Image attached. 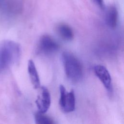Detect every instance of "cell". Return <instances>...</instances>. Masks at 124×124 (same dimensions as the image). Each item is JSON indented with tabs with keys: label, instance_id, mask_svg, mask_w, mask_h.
<instances>
[{
	"label": "cell",
	"instance_id": "cell-1",
	"mask_svg": "<svg viewBox=\"0 0 124 124\" xmlns=\"http://www.w3.org/2000/svg\"><path fill=\"white\" fill-rule=\"evenodd\" d=\"M21 49L19 44L11 40L0 42V74L17 62Z\"/></svg>",
	"mask_w": 124,
	"mask_h": 124
},
{
	"label": "cell",
	"instance_id": "cell-2",
	"mask_svg": "<svg viewBox=\"0 0 124 124\" xmlns=\"http://www.w3.org/2000/svg\"><path fill=\"white\" fill-rule=\"evenodd\" d=\"M62 60L67 77L73 82L80 80L83 76V67L79 60L72 53L64 51Z\"/></svg>",
	"mask_w": 124,
	"mask_h": 124
},
{
	"label": "cell",
	"instance_id": "cell-3",
	"mask_svg": "<svg viewBox=\"0 0 124 124\" xmlns=\"http://www.w3.org/2000/svg\"><path fill=\"white\" fill-rule=\"evenodd\" d=\"M60 92L59 105L62 111L66 113L73 111L76 106L74 92L73 90L67 92L65 88L62 85H61L60 86Z\"/></svg>",
	"mask_w": 124,
	"mask_h": 124
},
{
	"label": "cell",
	"instance_id": "cell-4",
	"mask_svg": "<svg viewBox=\"0 0 124 124\" xmlns=\"http://www.w3.org/2000/svg\"><path fill=\"white\" fill-rule=\"evenodd\" d=\"M59 47V44L51 36L43 35L39 39L38 51L44 54H50L57 51Z\"/></svg>",
	"mask_w": 124,
	"mask_h": 124
},
{
	"label": "cell",
	"instance_id": "cell-5",
	"mask_svg": "<svg viewBox=\"0 0 124 124\" xmlns=\"http://www.w3.org/2000/svg\"><path fill=\"white\" fill-rule=\"evenodd\" d=\"M35 103L39 112L45 113L49 108L51 104L50 94L45 86L41 87L40 93L38 95Z\"/></svg>",
	"mask_w": 124,
	"mask_h": 124
},
{
	"label": "cell",
	"instance_id": "cell-6",
	"mask_svg": "<svg viewBox=\"0 0 124 124\" xmlns=\"http://www.w3.org/2000/svg\"><path fill=\"white\" fill-rule=\"evenodd\" d=\"M94 72L107 90L110 92L112 90L111 78L107 69L103 65H96L94 67Z\"/></svg>",
	"mask_w": 124,
	"mask_h": 124
},
{
	"label": "cell",
	"instance_id": "cell-7",
	"mask_svg": "<svg viewBox=\"0 0 124 124\" xmlns=\"http://www.w3.org/2000/svg\"><path fill=\"white\" fill-rule=\"evenodd\" d=\"M28 72L33 88L34 89L39 88L40 87L39 77L35 64L32 60H30L28 61Z\"/></svg>",
	"mask_w": 124,
	"mask_h": 124
},
{
	"label": "cell",
	"instance_id": "cell-8",
	"mask_svg": "<svg viewBox=\"0 0 124 124\" xmlns=\"http://www.w3.org/2000/svg\"><path fill=\"white\" fill-rule=\"evenodd\" d=\"M58 35L64 40L70 41L74 38V32L72 28L64 23L59 24L56 28Z\"/></svg>",
	"mask_w": 124,
	"mask_h": 124
},
{
	"label": "cell",
	"instance_id": "cell-9",
	"mask_svg": "<svg viewBox=\"0 0 124 124\" xmlns=\"http://www.w3.org/2000/svg\"><path fill=\"white\" fill-rule=\"evenodd\" d=\"M118 11L114 6H110L107 10L106 15L107 24L111 29L116 28L118 21Z\"/></svg>",
	"mask_w": 124,
	"mask_h": 124
},
{
	"label": "cell",
	"instance_id": "cell-10",
	"mask_svg": "<svg viewBox=\"0 0 124 124\" xmlns=\"http://www.w3.org/2000/svg\"><path fill=\"white\" fill-rule=\"evenodd\" d=\"M35 123L37 124H53L55 123L53 120L45 115V113L38 111L34 115Z\"/></svg>",
	"mask_w": 124,
	"mask_h": 124
},
{
	"label": "cell",
	"instance_id": "cell-11",
	"mask_svg": "<svg viewBox=\"0 0 124 124\" xmlns=\"http://www.w3.org/2000/svg\"><path fill=\"white\" fill-rule=\"evenodd\" d=\"M94 2L95 3L96 5H97L98 6L101 7V8H103L104 7V2L103 0H93Z\"/></svg>",
	"mask_w": 124,
	"mask_h": 124
}]
</instances>
